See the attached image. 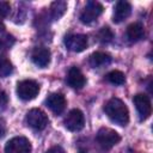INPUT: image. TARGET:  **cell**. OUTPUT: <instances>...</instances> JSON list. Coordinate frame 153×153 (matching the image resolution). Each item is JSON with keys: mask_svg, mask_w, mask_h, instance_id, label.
I'll list each match as a JSON object with an SVG mask.
<instances>
[{"mask_svg": "<svg viewBox=\"0 0 153 153\" xmlns=\"http://www.w3.org/2000/svg\"><path fill=\"white\" fill-rule=\"evenodd\" d=\"M108 117L118 126H127L129 122V110L120 98H111L104 105Z\"/></svg>", "mask_w": 153, "mask_h": 153, "instance_id": "1", "label": "cell"}, {"mask_svg": "<svg viewBox=\"0 0 153 153\" xmlns=\"http://www.w3.org/2000/svg\"><path fill=\"white\" fill-rule=\"evenodd\" d=\"M120 140H121V136L117 131H115L114 129H110V128H105V127L100 128L96 135L97 143L105 151L112 148L115 145H117L120 142Z\"/></svg>", "mask_w": 153, "mask_h": 153, "instance_id": "2", "label": "cell"}, {"mask_svg": "<svg viewBox=\"0 0 153 153\" xmlns=\"http://www.w3.org/2000/svg\"><path fill=\"white\" fill-rule=\"evenodd\" d=\"M25 122L29 127H31L32 129L36 130H43L47 126H48V116L44 111H42L41 109H31L27 111L26 116H25Z\"/></svg>", "mask_w": 153, "mask_h": 153, "instance_id": "3", "label": "cell"}, {"mask_svg": "<svg viewBox=\"0 0 153 153\" xmlns=\"http://www.w3.org/2000/svg\"><path fill=\"white\" fill-rule=\"evenodd\" d=\"M39 92V85L31 79L23 80L17 85V94L23 100H31L36 98Z\"/></svg>", "mask_w": 153, "mask_h": 153, "instance_id": "4", "label": "cell"}, {"mask_svg": "<svg viewBox=\"0 0 153 153\" xmlns=\"http://www.w3.org/2000/svg\"><path fill=\"white\" fill-rule=\"evenodd\" d=\"M31 143L24 136H16L8 140L5 146V153H31Z\"/></svg>", "mask_w": 153, "mask_h": 153, "instance_id": "5", "label": "cell"}, {"mask_svg": "<svg viewBox=\"0 0 153 153\" xmlns=\"http://www.w3.org/2000/svg\"><path fill=\"white\" fill-rule=\"evenodd\" d=\"M133 102H134V105L137 110L140 120L141 121L147 120L152 114V104H151L149 97L147 94H143V93H137L134 96Z\"/></svg>", "mask_w": 153, "mask_h": 153, "instance_id": "6", "label": "cell"}, {"mask_svg": "<svg viewBox=\"0 0 153 153\" xmlns=\"http://www.w3.org/2000/svg\"><path fill=\"white\" fill-rule=\"evenodd\" d=\"M63 124L71 131H79V130H81L84 128V124H85L84 114L79 109L71 110L67 114V116L65 117Z\"/></svg>", "mask_w": 153, "mask_h": 153, "instance_id": "7", "label": "cell"}, {"mask_svg": "<svg viewBox=\"0 0 153 153\" xmlns=\"http://www.w3.org/2000/svg\"><path fill=\"white\" fill-rule=\"evenodd\" d=\"M103 12V6L98 1H88L80 14V20L84 24H90L94 22Z\"/></svg>", "mask_w": 153, "mask_h": 153, "instance_id": "8", "label": "cell"}, {"mask_svg": "<svg viewBox=\"0 0 153 153\" xmlns=\"http://www.w3.org/2000/svg\"><path fill=\"white\" fill-rule=\"evenodd\" d=\"M87 37L81 33H72L66 36L65 38V45L68 50L74 53H80L87 48Z\"/></svg>", "mask_w": 153, "mask_h": 153, "instance_id": "9", "label": "cell"}, {"mask_svg": "<svg viewBox=\"0 0 153 153\" xmlns=\"http://www.w3.org/2000/svg\"><path fill=\"white\" fill-rule=\"evenodd\" d=\"M45 105L49 108L51 112H54L55 115H60L65 111L66 98L62 93H51L45 99Z\"/></svg>", "mask_w": 153, "mask_h": 153, "instance_id": "10", "label": "cell"}, {"mask_svg": "<svg viewBox=\"0 0 153 153\" xmlns=\"http://www.w3.org/2000/svg\"><path fill=\"white\" fill-rule=\"evenodd\" d=\"M66 80H67V84H68L71 87L76 88V90L82 88V87L85 86V84H86V78H85V75H84L82 72H81L78 67H75V66H73V67L69 68Z\"/></svg>", "mask_w": 153, "mask_h": 153, "instance_id": "11", "label": "cell"}, {"mask_svg": "<svg viewBox=\"0 0 153 153\" xmlns=\"http://www.w3.org/2000/svg\"><path fill=\"white\" fill-rule=\"evenodd\" d=\"M131 13V5L128 1L121 0L117 1L114 8V14H112V20L114 23H121L126 20Z\"/></svg>", "mask_w": 153, "mask_h": 153, "instance_id": "12", "label": "cell"}, {"mask_svg": "<svg viewBox=\"0 0 153 153\" xmlns=\"http://www.w3.org/2000/svg\"><path fill=\"white\" fill-rule=\"evenodd\" d=\"M31 60L36 66H38L41 68L47 67L50 62V51H49V49H47L44 47L35 48L31 53Z\"/></svg>", "mask_w": 153, "mask_h": 153, "instance_id": "13", "label": "cell"}, {"mask_svg": "<svg viewBox=\"0 0 153 153\" xmlns=\"http://www.w3.org/2000/svg\"><path fill=\"white\" fill-rule=\"evenodd\" d=\"M110 62H111V56L103 51H96L91 54L88 57V63L92 68H102L110 65Z\"/></svg>", "mask_w": 153, "mask_h": 153, "instance_id": "14", "label": "cell"}, {"mask_svg": "<svg viewBox=\"0 0 153 153\" xmlns=\"http://www.w3.org/2000/svg\"><path fill=\"white\" fill-rule=\"evenodd\" d=\"M127 37L130 42L135 43L145 37V29L140 23H133L127 27Z\"/></svg>", "mask_w": 153, "mask_h": 153, "instance_id": "15", "label": "cell"}, {"mask_svg": "<svg viewBox=\"0 0 153 153\" xmlns=\"http://www.w3.org/2000/svg\"><path fill=\"white\" fill-rule=\"evenodd\" d=\"M50 16H51V18L53 19H55V20H57V19H60L63 14H65V12H66V10H67V2L66 1H61V0H57V1H54L51 5H50Z\"/></svg>", "mask_w": 153, "mask_h": 153, "instance_id": "16", "label": "cell"}, {"mask_svg": "<svg viewBox=\"0 0 153 153\" xmlns=\"http://www.w3.org/2000/svg\"><path fill=\"white\" fill-rule=\"evenodd\" d=\"M106 80L112 85H123L126 82V76L121 71H111L106 74Z\"/></svg>", "mask_w": 153, "mask_h": 153, "instance_id": "17", "label": "cell"}, {"mask_svg": "<svg viewBox=\"0 0 153 153\" xmlns=\"http://www.w3.org/2000/svg\"><path fill=\"white\" fill-rule=\"evenodd\" d=\"M13 72V65L6 56H0V78H6Z\"/></svg>", "mask_w": 153, "mask_h": 153, "instance_id": "18", "label": "cell"}, {"mask_svg": "<svg viewBox=\"0 0 153 153\" xmlns=\"http://www.w3.org/2000/svg\"><path fill=\"white\" fill-rule=\"evenodd\" d=\"M114 38V32L111 31L110 27L108 26H104L102 27L98 32H97V39L100 42V43H110Z\"/></svg>", "mask_w": 153, "mask_h": 153, "instance_id": "19", "label": "cell"}, {"mask_svg": "<svg viewBox=\"0 0 153 153\" xmlns=\"http://www.w3.org/2000/svg\"><path fill=\"white\" fill-rule=\"evenodd\" d=\"M11 12V5L7 1H0V18H5Z\"/></svg>", "mask_w": 153, "mask_h": 153, "instance_id": "20", "label": "cell"}, {"mask_svg": "<svg viewBox=\"0 0 153 153\" xmlns=\"http://www.w3.org/2000/svg\"><path fill=\"white\" fill-rule=\"evenodd\" d=\"M7 103H8V97H7L6 92L2 91V90H0V111H2L4 109H6Z\"/></svg>", "mask_w": 153, "mask_h": 153, "instance_id": "21", "label": "cell"}, {"mask_svg": "<svg viewBox=\"0 0 153 153\" xmlns=\"http://www.w3.org/2000/svg\"><path fill=\"white\" fill-rule=\"evenodd\" d=\"M45 153H66V152H65V149H63L62 147H60V146H54V147L49 148Z\"/></svg>", "mask_w": 153, "mask_h": 153, "instance_id": "22", "label": "cell"}, {"mask_svg": "<svg viewBox=\"0 0 153 153\" xmlns=\"http://www.w3.org/2000/svg\"><path fill=\"white\" fill-rule=\"evenodd\" d=\"M5 133H6V127L2 122H0V137H2L5 135Z\"/></svg>", "mask_w": 153, "mask_h": 153, "instance_id": "23", "label": "cell"}, {"mask_svg": "<svg viewBox=\"0 0 153 153\" xmlns=\"http://www.w3.org/2000/svg\"><path fill=\"white\" fill-rule=\"evenodd\" d=\"M2 29H4V25H2V24H1V23H0V31H1V30H2Z\"/></svg>", "mask_w": 153, "mask_h": 153, "instance_id": "24", "label": "cell"}, {"mask_svg": "<svg viewBox=\"0 0 153 153\" xmlns=\"http://www.w3.org/2000/svg\"><path fill=\"white\" fill-rule=\"evenodd\" d=\"M80 153H84V152H80Z\"/></svg>", "mask_w": 153, "mask_h": 153, "instance_id": "25", "label": "cell"}, {"mask_svg": "<svg viewBox=\"0 0 153 153\" xmlns=\"http://www.w3.org/2000/svg\"><path fill=\"white\" fill-rule=\"evenodd\" d=\"M130 153H134V152H130Z\"/></svg>", "mask_w": 153, "mask_h": 153, "instance_id": "26", "label": "cell"}]
</instances>
